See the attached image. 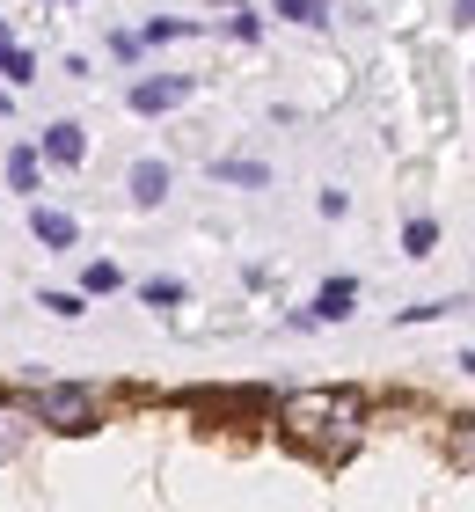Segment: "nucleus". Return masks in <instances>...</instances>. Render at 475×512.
I'll return each instance as SVG.
<instances>
[{
    "instance_id": "obj_1",
    "label": "nucleus",
    "mask_w": 475,
    "mask_h": 512,
    "mask_svg": "<svg viewBox=\"0 0 475 512\" xmlns=\"http://www.w3.org/2000/svg\"><path fill=\"white\" fill-rule=\"evenodd\" d=\"M359 417H366V403L351 388H315V395H293L285 403V439L293 447H315V454H344L351 447V432H359Z\"/></svg>"
},
{
    "instance_id": "obj_2",
    "label": "nucleus",
    "mask_w": 475,
    "mask_h": 512,
    "mask_svg": "<svg viewBox=\"0 0 475 512\" xmlns=\"http://www.w3.org/2000/svg\"><path fill=\"white\" fill-rule=\"evenodd\" d=\"M30 410H37V425H52V432H88L95 425V395L74 388V381H52Z\"/></svg>"
},
{
    "instance_id": "obj_3",
    "label": "nucleus",
    "mask_w": 475,
    "mask_h": 512,
    "mask_svg": "<svg viewBox=\"0 0 475 512\" xmlns=\"http://www.w3.org/2000/svg\"><path fill=\"white\" fill-rule=\"evenodd\" d=\"M190 96V81L183 74H161V81H139L132 88V110H139V118H161V110H176Z\"/></svg>"
},
{
    "instance_id": "obj_4",
    "label": "nucleus",
    "mask_w": 475,
    "mask_h": 512,
    "mask_svg": "<svg viewBox=\"0 0 475 512\" xmlns=\"http://www.w3.org/2000/svg\"><path fill=\"white\" fill-rule=\"evenodd\" d=\"M44 154H52V161H59V169H81V154H88V132L59 118L52 132H44Z\"/></svg>"
},
{
    "instance_id": "obj_5",
    "label": "nucleus",
    "mask_w": 475,
    "mask_h": 512,
    "mask_svg": "<svg viewBox=\"0 0 475 512\" xmlns=\"http://www.w3.org/2000/svg\"><path fill=\"white\" fill-rule=\"evenodd\" d=\"M30 432H37V410H15V403H0V461H15Z\"/></svg>"
},
{
    "instance_id": "obj_6",
    "label": "nucleus",
    "mask_w": 475,
    "mask_h": 512,
    "mask_svg": "<svg viewBox=\"0 0 475 512\" xmlns=\"http://www.w3.org/2000/svg\"><path fill=\"white\" fill-rule=\"evenodd\" d=\"M132 198H139V205H161V198H169V161H132Z\"/></svg>"
},
{
    "instance_id": "obj_7",
    "label": "nucleus",
    "mask_w": 475,
    "mask_h": 512,
    "mask_svg": "<svg viewBox=\"0 0 475 512\" xmlns=\"http://www.w3.org/2000/svg\"><path fill=\"white\" fill-rule=\"evenodd\" d=\"M30 227H37V242H44V249H74V220H66V213H52V205H37V213H30Z\"/></svg>"
},
{
    "instance_id": "obj_8",
    "label": "nucleus",
    "mask_w": 475,
    "mask_h": 512,
    "mask_svg": "<svg viewBox=\"0 0 475 512\" xmlns=\"http://www.w3.org/2000/svg\"><path fill=\"white\" fill-rule=\"evenodd\" d=\"M351 300H359V286H351V278H329V286L315 293V315H322V322H344Z\"/></svg>"
},
{
    "instance_id": "obj_9",
    "label": "nucleus",
    "mask_w": 475,
    "mask_h": 512,
    "mask_svg": "<svg viewBox=\"0 0 475 512\" xmlns=\"http://www.w3.org/2000/svg\"><path fill=\"white\" fill-rule=\"evenodd\" d=\"M0 74H8L15 88H22V81H30V74H37V59H30V52H22V44H15L8 30H0Z\"/></svg>"
},
{
    "instance_id": "obj_10",
    "label": "nucleus",
    "mask_w": 475,
    "mask_h": 512,
    "mask_svg": "<svg viewBox=\"0 0 475 512\" xmlns=\"http://www.w3.org/2000/svg\"><path fill=\"white\" fill-rule=\"evenodd\" d=\"M8 183H15V191H37V154H30V147L8 154Z\"/></svg>"
},
{
    "instance_id": "obj_11",
    "label": "nucleus",
    "mask_w": 475,
    "mask_h": 512,
    "mask_svg": "<svg viewBox=\"0 0 475 512\" xmlns=\"http://www.w3.org/2000/svg\"><path fill=\"white\" fill-rule=\"evenodd\" d=\"M402 249H410V256H432V249H439V227H432V220H410V227H402Z\"/></svg>"
},
{
    "instance_id": "obj_12",
    "label": "nucleus",
    "mask_w": 475,
    "mask_h": 512,
    "mask_svg": "<svg viewBox=\"0 0 475 512\" xmlns=\"http://www.w3.org/2000/svg\"><path fill=\"white\" fill-rule=\"evenodd\" d=\"M454 469H468V476H475V417L454 432Z\"/></svg>"
},
{
    "instance_id": "obj_13",
    "label": "nucleus",
    "mask_w": 475,
    "mask_h": 512,
    "mask_svg": "<svg viewBox=\"0 0 475 512\" xmlns=\"http://www.w3.org/2000/svg\"><path fill=\"white\" fill-rule=\"evenodd\" d=\"M271 8H278V15H293V22H329V15H322V0H271Z\"/></svg>"
},
{
    "instance_id": "obj_14",
    "label": "nucleus",
    "mask_w": 475,
    "mask_h": 512,
    "mask_svg": "<svg viewBox=\"0 0 475 512\" xmlns=\"http://www.w3.org/2000/svg\"><path fill=\"white\" fill-rule=\"evenodd\" d=\"M212 176H227V183H271L264 169H256V161H220V169H212Z\"/></svg>"
},
{
    "instance_id": "obj_15",
    "label": "nucleus",
    "mask_w": 475,
    "mask_h": 512,
    "mask_svg": "<svg viewBox=\"0 0 475 512\" xmlns=\"http://www.w3.org/2000/svg\"><path fill=\"white\" fill-rule=\"evenodd\" d=\"M147 300H154V308H169V300H183V286H176V278H147Z\"/></svg>"
},
{
    "instance_id": "obj_16",
    "label": "nucleus",
    "mask_w": 475,
    "mask_h": 512,
    "mask_svg": "<svg viewBox=\"0 0 475 512\" xmlns=\"http://www.w3.org/2000/svg\"><path fill=\"white\" fill-rule=\"evenodd\" d=\"M169 37H190V22H169V15L147 22V44H169Z\"/></svg>"
},
{
    "instance_id": "obj_17",
    "label": "nucleus",
    "mask_w": 475,
    "mask_h": 512,
    "mask_svg": "<svg viewBox=\"0 0 475 512\" xmlns=\"http://www.w3.org/2000/svg\"><path fill=\"white\" fill-rule=\"evenodd\" d=\"M88 293H117V264H88Z\"/></svg>"
},
{
    "instance_id": "obj_18",
    "label": "nucleus",
    "mask_w": 475,
    "mask_h": 512,
    "mask_svg": "<svg viewBox=\"0 0 475 512\" xmlns=\"http://www.w3.org/2000/svg\"><path fill=\"white\" fill-rule=\"evenodd\" d=\"M44 308H52V315H66V322H74V315H81V293H44Z\"/></svg>"
},
{
    "instance_id": "obj_19",
    "label": "nucleus",
    "mask_w": 475,
    "mask_h": 512,
    "mask_svg": "<svg viewBox=\"0 0 475 512\" xmlns=\"http://www.w3.org/2000/svg\"><path fill=\"white\" fill-rule=\"evenodd\" d=\"M454 22H475V0H454Z\"/></svg>"
},
{
    "instance_id": "obj_20",
    "label": "nucleus",
    "mask_w": 475,
    "mask_h": 512,
    "mask_svg": "<svg viewBox=\"0 0 475 512\" xmlns=\"http://www.w3.org/2000/svg\"><path fill=\"white\" fill-rule=\"evenodd\" d=\"M461 366H468V374H475V352H468V359H461Z\"/></svg>"
}]
</instances>
